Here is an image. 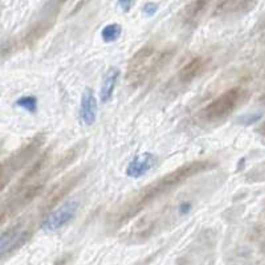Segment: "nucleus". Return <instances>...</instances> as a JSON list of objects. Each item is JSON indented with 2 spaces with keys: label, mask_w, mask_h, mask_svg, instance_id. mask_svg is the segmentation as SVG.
Segmentation results:
<instances>
[{
  "label": "nucleus",
  "mask_w": 265,
  "mask_h": 265,
  "mask_svg": "<svg viewBox=\"0 0 265 265\" xmlns=\"http://www.w3.org/2000/svg\"><path fill=\"white\" fill-rule=\"evenodd\" d=\"M158 8H159V4L153 3V1H149V3H146L145 5H143V8H142L143 15L146 16V17H151V16H154L155 13H157Z\"/></svg>",
  "instance_id": "obj_12"
},
{
  "label": "nucleus",
  "mask_w": 265,
  "mask_h": 265,
  "mask_svg": "<svg viewBox=\"0 0 265 265\" xmlns=\"http://www.w3.org/2000/svg\"><path fill=\"white\" fill-rule=\"evenodd\" d=\"M29 236L27 228L21 227V226H15V227L8 228L4 231L0 238V254L5 256L8 252H12L20 247Z\"/></svg>",
  "instance_id": "obj_5"
},
{
  "label": "nucleus",
  "mask_w": 265,
  "mask_h": 265,
  "mask_svg": "<svg viewBox=\"0 0 265 265\" xmlns=\"http://www.w3.org/2000/svg\"><path fill=\"white\" fill-rule=\"evenodd\" d=\"M158 158L151 153H143L134 157L126 167V175L130 178L143 177L157 165Z\"/></svg>",
  "instance_id": "obj_6"
},
{
  "label": "nucleus",
  "mask_w": 265,
  "mask_h": 265,
  "mask_svg": "<svg viewBox=\"0 0 265 265\" xmlns=\"http://www.w3.org/2000/svg\"><path fill=\"white\" fill-rule=\"evenodd\" d=\"M15 105L29 113H36V110H37V98L33 96L20 97L19 100L15 102Z\"/></svg>",
  "instance_id": "obj_10"
},
{
  "label": "nucleus",
  "mask_w": 265,
  "mask_h": 265,
  "mask_svg": "<svg viewBox=\"0 0 265 265\" xmlns=\"http://www.w3.org/2000/svg\"><path fill=\"white\" fill-rule=\"evenodd\" d=\"M44 143V137L41 138V135L36 137L29 145H27L23 149H20L17 153H15L13 157L8 158V161L3 163V182L5 185L8 177L11 178L16 171H19L20 169H23L24 166L27 165L29 159L35 157V154L37 153L38 149L42 146Z\"/></svg>",
  "instance_id": "obj_3"
},
{
  "label": "nucleus",
  "mask_w": 265,
  "mask_h": 265,
  "mask_svg": "<svg viewBox=\"0 0 265 265\" xmlns=\"http://www.w3.org/2000/svg\"><path fill=\"white\" fill-rule=\"evenodd\" d=\"M134 5L133 1H126V0H122V1H118V7L122 8L123 12H129L130 11V8Z\"/></svg>",
  "instance_id": "obj_13"
},
{
  "label": "nucleus",
  "mask_w": 265,
  "mask_h": 265,
  "mask_svg": "<svg viewBox=\"0 0 265 265\" xmlns=\"http://www.w3.org/2000/svg\"><path fill=\"white\" fill-rule=\"evenodd\" d=\"M262 117V114H248V115H243L240 118L236 119V123L239 125H244V126H250L252 123H255L256 121H259Z\"/></svg>",
  "instance_id": "obj_11"
},
{
  "label": "nucleus",
  "mask_w": 265,
  "mask_h": 265,
  "mask_svg": "<svg viewBox=\"0 0 265 265\" xmlns=\"http://www.w3.org/2000/svg\"><path fill=\"white\" fill-rule=\"evenodd\" d=\"M215 162L210 161V159L195 161L174 170L173 173L167 174L165 177H162L161 179H157L151 185L143 187L137 195H134L129 202H126V204L123 206L122 210L117 215V222H118V224H123L126 220H130L133 216L145 210L147 206H150L155 200L175 190L178 186L185 183L187 179L195 177V175L203 173V171H207L211 167H215Z\"/></svg>",
  "instance_id": "obj_1"
},
{
  "label": "nucleus",
  "mask_w": 265,
  "mask_h": 265,
  "mask_svg": "<svg viewBox=\"0 0 265 265\" xmlns=\"http://www.w3.org/2000/svg\"><path fill=\"white\" fill-rule=\"evenodd\" d=\"M97 100L92 89H85L81 97L80 119L86 126H92L97 118Z\"/></svg>",
  "instance_id": "obj_7"
},
{
  "label": "nucleus",
  "mask_w": 265,
  "mask_h": 265,
  "mask_svg": "<svg viewBox=\"0 0 265 265\" xmlns=\"http://www.w3.org/2000/svg\"><path fill=\"white\" fill-rule=\"evenodd\" d=\"M246 96L244 90L240 88L231 89L228 92L223 93L211 104L200 112L199 118L206 123H216L222 119L227 118L235 109L238 108L240 102Z\"/></svg>",
  "instance_id": "obj_2"
},
{
  "label": "nucleus",
  "mask_w": 265,
  "mask_h": 265,
  "mask_svg": "<svg viewBox=\"0 0 265 265\" xmlns=\"http://www.w3.org/2000/svg\"><path fill=\"white\" fill-rule=\"evenodd\" d=\"M119 78V70L117 68H110V69L105 73L104 81H102V86H101V102L106 104L110 98H112L113 93H114L115 85L118 82Z\"/></svg>",
  "instance_id": "obj_8"
},
{
  "label": "nucleus",
  "mask_w": 265,
  "mask_h": 265,
  "mask_svg": "<svg viewBox=\"0 0 265 265\" xmlns=\"http://www.w3.org/2000/svg\"><path fill=\"white\" fill-rule=\"evenodd\" d=\"M77 210H78L77 200H66L65 203L58 206L56 210L46 215V218L41 223L42 230L46 232H54V231L60 230L73 219Z\"/></svg>",
  "instance_id": "obj_4"
},
{
  "label": "nucleus",
  "mask_w": 265,
  "mask_h": 265,
  "mask_svg": "<svg viewBox=\"0 0 265 265\" xmlns=\"http://www.w3.org/2000/svg\"><path fill=\"white\" fill-rule=\"evenodd\" d=\"M121 33H122V27L119 24H110V25H106V27L102 29L101 32V37L105 42H114L117 41L119 37H121Z\"/></svg>",
  "instance_id": "obj_9"
}]
</instances>
